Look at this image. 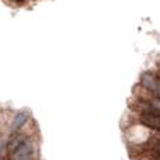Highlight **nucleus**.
I'll return each mask as SVG.
<instances>
[{"label": "nucleus", "mask_w": 160, "mask_h": 160, "mask_svg": "<svg viewBox=\"0 0 160 160\" xmlns=\"http://www.w3.org/2000/svg\"><path fill=\"white\" fill-rule=\"evenodd\" d=\"M141 83H142V86H143L145 88H148V90L156 91L158 84H159V80H158V78H156L155 73L145 72L143 75H142V78H141Z\"/></svg>", "instance_id": "obj_2"}, {"label": "nucleus", "mask_w": 160, "mask_h": 160, "mask_svg": "<svg viewBox=\"0 0 160 160\" xmlns=\"http://www.w3.org/2000/svg\"><path fill=\"white\" fill-rule=\"evenodd\" d=\"M152 107L158 114H160V98H153L152 100Z\"/></svg>", "instance_id": "obj_5"}, {"label": "nucleus", "mask_w": 160, "mask_h": 160, "mask_svg": "<svg viewBox=\"0 0 160 160\" xmlns=\"http://www.w3.org/2000/svg\"><path fill=\"white\" fill-rule=\"evenodd\" d=\"M158 160H160V158H159V159H158Z\"/></svg>", "instance_id": "obj_9"}, {"label": "nucleus", "mask_w": 160, "mask_h": 160, "mask_svg": "<svg viewBox=\"0 0 160 160\" xmlns=\"http://www.w3.org/2000/svg\"><path fill=\"white\" fill-rule=\"evenodd\" d=\"M153 149H155L156 152H158L159 155H160V141H158V142H156L155 145H153Z\"/></svg>", "instance_id": "obj_6"}, {"label": "nucleus", "mask_w": 160, "mask_h": 160, "mask_svg": "<svg viewBox=\"0 0 160 160\" xmlns=\"http://www.w3.org/2000/svg\"><path fill=\"white\" fill-rule=\"evenodd\" d=\"M32 149L28 142H21L18 146L14 149V160H30Z\"/></svg>", "instance_id": "obj_1"}, {"label": "nucleus", "mask_w": 160, "mask_h": 160, "mask_svg": "<svg viewBox=\"0 0 160 160\" xmlns=\"http://www.w3.org/2000/svg\"><path fill=\"white\" fill-rule=\"evenodd\" d=\"M27 118H28L27 112H18L16 117H14V119H13V124H11V129H13V131L20 129V128H21L22 125L25 124Z\"/></svg>", "instance_id": "obj_4"}, {"label": "nucleus", "mask_w": 160, "mask_h": 160, "mask_svg": "<svg viewBox=\"0 0 160 160\" xmlns=\"http://www.w3.org/2000/svg\"><path fill=\"white\" fill-rule=\"evenodd\" d=\"M142 124H145L146 127H150L153 129H160V115L153 112H143L141 115Z\"/></svg>", "instance_id": "obj_3"}, {"label": "nucleus", "mask_w": 160, "mask_h": 160, "mask_svg": "<svg viewBox=\"0 0 160 160\" xmlns=\"http://www.w3.org/2000/svg\"><path fill=\"white\" fill-rule=\"evenodd\" d=\"M13 2H21V0H13Z\"/></svg>", "instance_id": "obj_8"}, {"label": "nucleus", "mask_w": 160, "mask_h": 160, "mask_svg": "<svg viewBox=\"0 0 160 160\" xmlns=\"http://www.w3.org/2000/svg\"><path fill=\"white\" fill-rule=\"evenodd\" d=\"M156 93L159 94V98H160V82H159V84H158V88H156Z\"/></svg>", "instance_id": "obj_7"}]
</instances>
